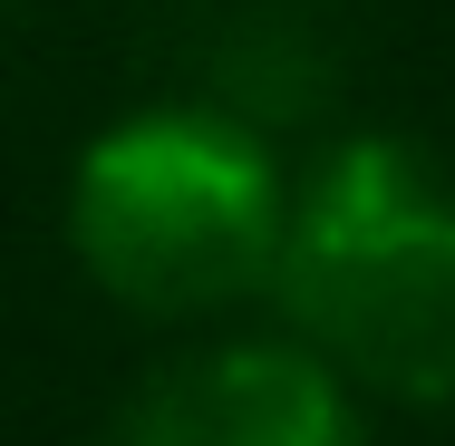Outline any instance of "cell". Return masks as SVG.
Instances as JSON below:
<instances>
[{"label": "cell", "mask_w": 455, "mask_h": 446, "mask_svg": "<svg viewBox=\"0 0 455 446\" xmlns=\"http://www.w3.org/2000/svg\"><path fill=\"white\" fill-rule=\"evenodd\" d=\"M300 340L387 398H455V184L397 136H349L300 184L272 253Z\"/></svg>", "instance_id": "obj_1"}, {"label": "cell", "mask_w": 455, "mask_h": 446, "mask_svg": "<svg viewBox=\"0 0 455 446\" xmlns=\"http://www.w3.org/2000/svg\"><path fill=\"white\" fill-rule=\"evenodd\" d=\"M281 223H291V194L272 156L223 107L126 117L78 156V184H68L78 263L126 311H156V320H194L262 291Z\"/></svg>", "instance_id": "obj_2"}, {"label": "cell", "mask_w": 455, "mask_h": 446, "mask_svg": "<svg viewBox=\"0 0 455 446\" xmlns=\"http://www.w3.org/2000/svg\"><path fill=\"white\" fill-rule=\"evenodd\" d=\"M116 446H368L330 359L291 340H223L156 369Z\"/></svg>", "instance_id": "obj_3"}]
</instances>
